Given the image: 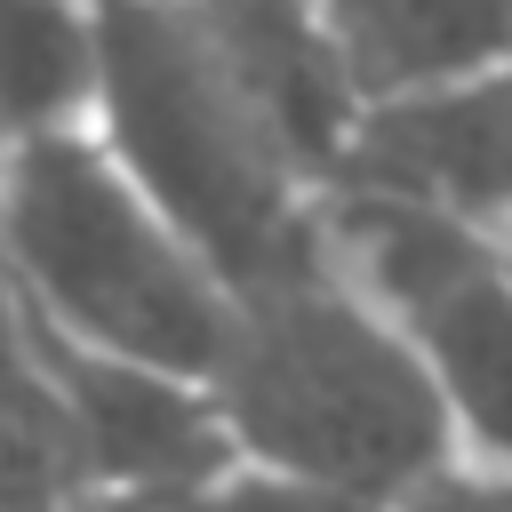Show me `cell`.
Masks as SVG:
<instances>
[{
	"instance_id": "obj_1",
	"label": "cell",
	"mask_w": 512,
	"mask_h": 512,
	"mask_svg": "<svg viewBox=\"0 0 512 512\" xmlns=\"http://www.w3.org/2000/svg\"><path fill=\"white\" fill-rule=\"evenodd\" d=\"M200 392L232 456L360 504H392L456 464L408 336L328 264L312 232L232 288V320Z\"/></svg>"
},
{
	"instance_id": "obj_2",
	"label": "cell",
	"mask_w": 512,
	"mask_h": 512,
	"mask_svg": "<svg viewBox=\"0 0 512 512\" xmlns=\"http://www.w3.org/2000/svg\"><path fill=\"white\" fill-rule=\"evenodd\" d=\"M96 136L224 272L256 280L312 232V160L232 64L200 0H96Z\"/></svg>"
},
{
	"instance_id": "obj_3",
	"label": "cell",
	"mask_w": 512,
	"mask_h": 512,
	"mask_svg": "<svg viewBox=\"0 0 512 512\" xmlns=\"http://www.w3.org/2000/svg\"><path fill=\"white\" fill-rule=\"evenodd\" d=\"M0 288L24 320L192 384L232 320L224 272L96 128L0 144Z\"/></svg>"
},
{
	"instance_id": "obj_4",
	"label": "cell",
	"mask_w": 512,
	"mask_h": 512,
	"mask_svg": "<svg viewBox=\"0 0 512 512\" xmlns=\"http://www.w3.org/2000/svg\"><path fill=\"white\" fill-rule=\"evenodd\" d=\"M312 240L408 336L432 376L448 456L512 480V256L504 240L368 184H312Z\"/></svg>"
},
{
	"instance_id": "obj_5",
	"label": "cell",
	"mask_w": 512,
	"mask_h": 512,
	"mask_svg": "<svg viewBox=\"0 0 512 512\" xmlns=\"http://www.w3.org/2000/svg\"><path fill=\"white\" fill-rule=\"evenodd\" d=\"M320 176L512 240V56L352 96Z\"/></svg>"
},
{
	"instance_id": "obj_6",
	"label": "cell",
	"mask_w": 512,
	"mask_h": 512,
	"mask_svg": "<svg viewBox=\"0 0 512 512\" xmlns=\"http://www.w3.org/2000/svg\"><path fill=\"white\" fill-rule=\"evenodd\" d=\"M24 344H32L40 384L56 392L64 440L80 448L72 488H160V480H192V472L232 456L224 432H216V408H208V392L192 376L72 344V336H56L40 320H24Z\"/></svg>"
},
{
	"instance_id": "obj_7",
	"label": "cell",
	"mask_w": 512,
	"mask_h": 512,
	"mask_svg": "<svg viewBox=\"0 0 512 512\" xmlns=\"http://www.w3.org/2000/svg\"><path fill=\"white\" fill-rule=\"evenodd\" d=\"M352 96L512 56V0H312Z\"/></svg>"
},
{
	"instance_id": "obj_8",
	"label": "cell",
	"mask_w": 512,
	"mask_h": 512,
	"mask_svg": "<svg viewBox=\"0 0 512 512\" xmlns=\"http://www.w3.org/2000/svg\"><path fill=\"white\" fill-rule=\"evenodd\" d=\"M96 0H0V144L96 120Z\"/></svg>"
},
{
	"instance_id": "obj_9",
	"label": "cell",
	"mask_w": 512,
	"mask_h": 512,
	"mask_svg": "<svg viewBox=\"0 0 512 512\" xmlns=\"http://www.w3.org/2000/svg\"><path fill=\"white\" fill-rule=\"evenodd\" d=\"M64 512H384V504L312 488V480L248 464V456H224V464H208L192 480H160V488H72Z\"/></svg>"
},
{
	"instance_id": "obj_10",
	"label": "cell",
	"mask_w": 512,
	"mask_h": 512,
	"mask_svg": "<svg viewBox=\"0 0 512 512\" xmlns=\"http://www.w3.org/2000/svg\"><path fill=\"white\" fill-rule=\"evenodd\" d=\"M384 512H512V480H488V472L448 464V472L416 480L408 496H392Z\"/></svg>"
},
{
	"instance_id": "obj_11",
	"label": "cell",
	"mask_w": 512,
	"mask_h": 512,
	"mask_svg": "<svg viewBox=\"0 0 512 512\" xmlns=\"http://www.w3.org/2000/svg\"><path fill=\"white\" fill-rule=\"evenodd\" d=\"M504 256H512V240H504Z\"/></svg>"
}]
</instances>
